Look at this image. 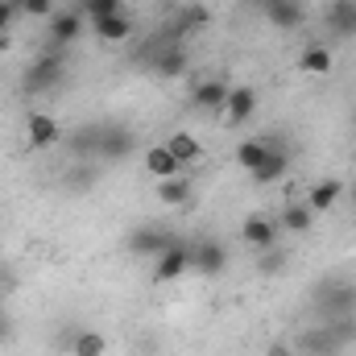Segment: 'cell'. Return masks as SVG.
<instances>
[{"mask_svg":"<svg viewBox=\"0 0 356 356\" xmlns=\"http://www.w3.org/2000/svg\"><path fill=\"white\" fill-rule=\"evenodd\" d=\"M145 67H149L158 79H182V75L191 71V54H186V46L178 42L175 33H170V38H154Z\"/></svg>","mask_w":356,"mask_h":356,"instance_id":"cell-1","label":"cell"},{"mask_svg":"<svg viewBox=\"0 0 356 356\" xmlns=\"http://www.w3.org/2000/svg\"><path fill=\"white\" fill-rule=\"evenodd\" d=\"M63 71H67V50H42L38 63L25 71L21 91H25V95H42V91L58 88V83H63Z\"/></svg>","mask_w":356,"mask_h":356,"instance_id":"cell-2","label":"cell"},{"mask_svg":"<svg viewBox=\"0 0 356 356\" xmlns=\"http://www.w3.org/2000/svg\"><path fill=\"white\" fill-rule=\"evenodd\" d=\"M315 315L319 319H340V315H356V282L332 277L315 290Z\"/></svg>","mask_w":356,"mask_h":356,"instance_id":"cell-3","label":"cell"},{"mask_svg":"<svg viewBox=\"0 0 356 356\" xmlns=\"http://www.w3.org/2000/svg\"><path fill=\"white\" fill-rule=\"evenodd\" d=\"M228 269V245L216 241V236H203V241H191V273L199 277H220Z\"/></svg>","mask_w":356,"mask_h":356,"instance_id":"cell-4","label":"cell"},{"mask_svg":"<svg viewBox=\"0 0 356 356\" xmlns=\"http://www.w3.org/2000/svg\"><path fill=\"white\" fill-rule=\"evenodd\" d=\"M83 29H88V21H83L75 8L54 13V17L46 21V50H67L71 42H79V38H83Z\"/></svg>","mask_w":356,"mask_h":356,"instance_id":"cell-5","label":"cell"},{"mask_svg":"<svg viewBox=\"0 0 356 356\" xmlns=\"http://www.w3.org/2000/svg\"><path fill=\"white\" fill-rule=\"evenodd\" d=\"M186 273H191V241L178 236L162 257H154V282H158V286H170V282L186 277Z\"/></svg>","mask_w":356,"mask_h":356,"instance_id":"cell-6","label":"cell"},{"mask_svg":"<svg viewBox=\"0 0 356 356\" xmlns=\"http://www.w3.org/2000/svg\"><path fill=\"white\" fill-rule=\"evenodd\" d=\"M178 236L170 228H158V224H145V228H137V232H129V241H124V249L133 253V257H162L170 245H175Z\"/></svg>","mask_w":356,"mask_h":356,"instance_id":"cell-7","label":"cell"},{"mask_svg":"<svg viewBox=\"0 0 356 356\" xmlns=\"http://www.w3.org/2000/svg\"><path fill=\"white\" fill-rule=\"evenodd\" d=\"M63 141V129L50 112H29L25 116V145L29 149H54Z\"/></svg>","mask_w":356,"mask_h":356,"instance_id":"cell-8","label":"cell"},{"mask_svg":"<svg viewBox=\"0 0 356 356\" xmlns=\"http://www.w3.org/2000/svg\"><path fill=\"white\" fill-rule=\"evenodd\" d=\"M228 83L224 79H199L191 88V104L203 112V116H224V104H228Z\"/></svg>","mask_w":356,"mask_h":356,"instance_id":"cell-9","label":"cell"},{"mask_svg":"<svg viewBox=\"0 0 356 356\" xmlns=\"http://www.w3.org/2000/svg\"><path fill=\"white\" fill-rule=\"evenodd\" d=\"M241 241H245L253 253L277 249V220H269V216H249V220L241 224Z\"/></svg>","mask_w":356,"mask_h":356,"instance_id":"cell-10","label":"cell"},{"mask_svg":"<svg viewBox=\"0 0 356 356\" xmlns=\"http://www.w3.org/2000/svg\"><path fill=\"white\" fill-rule=\"evenodd\" d=\"M257 116V91L253 88H232L228 91V104H224V124L228 129H241L245 120H253Z\"/></svg>","mask_w":356,"mask_h":356,"instance_id":"cell-11","label":"cell"},{"mask_svg":"<svg viewBox=\"0 0 356 356\" xmlns=\"http://www.w3.org/2000/svg\"><path fill=\"white\" fill-rule=\"evenodd\" d=\"M133 149H137L133 129H124V124H104V141H99V158H104V162H124Z\"/></svg>","mask_w":356,"mask_h":356,"instance_id":"cell-12","label":"cell"},{"mask_svg":"<svg viewBox=\"0 0 356 356\" xmlns=\"http://www.w3.org/2000/svg\"><path fill=\"white\" fill-rule=\"evenodd\" d=\"M91 33L99 38V42H108V46H120V42H129L133 38V17L129 13H108V17H99V21H88Z\"/></svg>","mask_w":356,"mask_h":356,"instance_id":"cell-13","label":"cell"},{"mask_svg":"<svg viewBox=\"0 0 356 356\" xmlns=\"http://www.w3.org/2000/svg\"><path fill=\"white\" fill-rule=\"evenodd\" d=\"M323 25L332 38H356V0H332L327 13H323Z\"/></svg>","mask_w":356,"mask_h":356,"instance_id":"cell-14","label":"cell"},{"mask_svg":"<svg viewBox=\"0 0 356 356\" xmlns=\"http://www.w3.org/2000/svg\"><path fill=\"white\" fill-rule=\"evenodd\" d=\"M154 195H158V203H162V207H186V203H191V195H195V178H186V170L175 175V178H158Z\"/></svg>","mask_w":356,"mask_h":356,"instance_id":"cell-15","label":"cell"},{"mask_svg":"<svg viewBox=\"0 0 356 356\" xmlns=\"http://www.w3.org/2000/svg\"><path fill=\"white\" fill-rule=\"evenodd\" d=\"M99 141H104V120L99 124H79L67 137V149H71V158L88 162V158H99Z\"/></svg>","mask_w":356,"mask_h":356,"instance_id":"cell-16","label":"cell"},{"mask_svg":"<svg viewBox=\"0 0 356 356\" xmlns=\"http://www.w3.org/2000/svg\"><path fill=\"white\" fill-rule=\"evenodd\" d=\"M141 166H145V175L154 178H175L182 175V166H178V158L166 149V141H158V145H145V158H141Z\"/></svg>","mask_w":356,"mask_h":356,"instance_id":"cell-17","label":"cell"},{"mask_svg":"<svg viewBox=\"0 0 356 356\" xmlns=\"http://www.w3.org/2000/svg\"><path fill=\"white\" fill-rule=\"evenodd\" d=\"M266 17H269V25H277V29H302L307 25L302 0H266Z\"/></svg>","mask_w":356,"mask_h":356,"instance_id":"cell-18","label":"cell"},{"mask_svg":"<svg viewBox=\"0 0 356 356\" xmlns=\"http://www.w3.org/2000/svg\"><path fill=\"white\" fill-rule=\"evenodd\" d=\"M332 67H336V54H332V46H323V42H311V46H302V54H298V71H302V75H315V79H323V75H332Z\"/></svg>","mask_w":356,"mask_h":356,"instance_id":"cell-19","label":"cell"},{"mask_svg":"<svg viewBox=\"0 0 356 356\" xmlns=\"http://www.w3.org/2000/svg\"><path fill=\"white\" fill-rule=\"evenodd\" d=\"M340 199H344V178H319L311 186V195H307V203H311L315 216H327Z\"/></svg>","mask_w":356,"mask_h":356,"instance_id":"cell-20","label":"cell"},{"mask_svg":"<svg viewBox=\"0 0 356 356\" xmlns=\"http://www.w3.org/2000/svg\"><path fill=\"white\" fill-rule=\"evenodd\" d=\"M273 145H277V141H269V137H245V141L236 145V166H241L245 175H253V170L269 158Z\"/></svg>","mask_w":356,"mask_h":356,"instance_id":"cell-21","label":"cell"},{"mask_svg":"<svg viewBox=\"0 0 356 356\" xmlns=\"http://www.w3.org/2000/svg\"><path fill=\"white\" fill-rule=\"evenodd\" d=\"M166 149L178 158V166H182V170H186V166H195V162L203 158V141H199L195 133H186V129H178V133L166 137Z\"/></svg>","mask_w":356,"mask_h":356,"instance_id":"cell-22","label":"cell"},{"mask_svg":"<svg viewBox=\"0 0 356 356\" xmlns=\"http://www.w3.org/2000/svg\"><path fill=\"white\" fill-rule=\"evenodd\" d=\"M311 224H315V211H311L307 199H302V203H286V207L277 211V228H286V232H294V236L311 232Z\"/></svg>","mask_w":356,"mask_h":356,"instance_id":"cell-23","label":"cell"},{"mask_svg":"<svg viewBox=\"0 0 356 356\" xmlns=\"http://www.w3.org/2000/svg\"><path fill=\"white\" fill-rule=\"evenodd\" d=\"M286 170H290V154H286V145H273L269 158L253 170V182H257V186H273L277 178H286Z\"/></svg>","mask_w":356,"mask_h":356,"instance_id":"cell-24","label":"cell"},{"mask_svg":"<svg viewBox=\"0 0 356 356\" xmlns=\"http://www.w3.org/2000/svg\"><path fill=\"white\" fill-rule=\"evenodd\" d=\"M108 353V336L95 327H79L71 336V356H104Z\"/></svg>","mask_w":356,"mask_h":356,"instance_id":"cell-25","label":"cell"},{"mask_svg":"<svg viewBox=\"0 0 356 356\" xmlns=\"http://www.w3.org/2000/svg\"><path fill=\"white\" fill-rule=\"evenodd\" d=\"M75 13L83 21H99L108 13H124V0H75Z\"/></svg>","mask_w":356,"mask_h":356,"instance_id":"cell-26","label":"cell"},{"mask_svg":"<svg viewBox=\"0 0 356 356\" xmlns=\"http://www.w3.org/2000/svg\"><path fill=\"white\" fill-rule=\"evenodd\" d=\"M17 4V13L21 17H33V21H50L58 8H54V0H13Z\"/></svg>","mask_w":356,"mask_h":356,"instance_id":"cell-27","label":"cell"},{"mask_svg":"<svg viewBox=\"0 0 356 356\" xmlns=\"http://www.w3.org/2000/svg\"><path fill=\"white\" fill-rule=\"evenodd\" d=\"M17 4L13 0H0V33H13V21H17Z\"/></svg>","mask_w":356,"mask_h":356,"instance_id":"cell-28","label":"cell"},{"mask_svg":"<svg viewBox=\"0 0 356 356\" xmlns=\"http://www.w3.org/2000/svg\"><path fill=\"white\" fill-rule=\"evenodd\" d=\"M266 356H298V353H294V344H269Z\"/></svg>","mask_w":356,"mask_h":356,"instance_id":"cell-29","label":"cell"},{"mask_svg":"<svg viewBox=\"0 0 356 356\" xmlns=\"http://www.w3.org/2000/svg\"><path fill=\"white\" fill-rule=\"evenodd\" d=\"M8 336H13V323H8V315H4V311H0V344H4V340H8Z\"/></svg>","mask_w":356,"mask_h":356,"instance_id":"cell-30","label":"cell"},{"mask_svg":"<svg viewBox=\"0 0 356 356\" xmlns=\"http://www.w3.org/2000/svg\"><path fill=\"white\" fill-rule=\"evenodd\" d=\"M0 282H4V257H0Z\"/></svg>","mask_w":356,"mask_h":356,"instance_id":"cell-31","label":"cell"},{"mask_svg":"<svg viewBox=\"0 0 356 356\" xmlns=\"http://www.w3.org/2000/svg\"><path fill=\"white\" fill-rule=\"evenodd\" d=\"M353 120H356V112H353Z\"/></svg>","mask_w":356,"mask_h":356,"instance_id":"cell-32","label":"cell"},{"mask_svg":"<svg viewBox=\"0 0 356 356\" xmlns=\"http://www.w3.org/2000/svg\"><path fill=\"white\" fill-rule=\"evenodd\" d=\"M0 302H4V298H0Z\"/></svg>","mask_w":356,"mask_h":356,"instance_id":"cell-33","label":"cell"}]
</instances>
